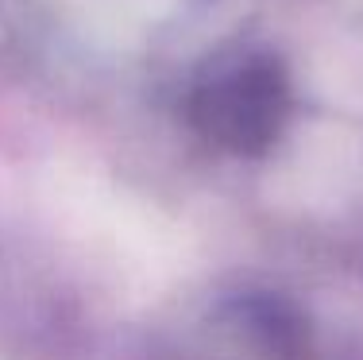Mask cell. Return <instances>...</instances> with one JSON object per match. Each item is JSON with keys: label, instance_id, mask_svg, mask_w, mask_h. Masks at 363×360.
<instances>
[{"label": "cell", "instance_id": "6da1fadb", "mask_svg": "<svg viewBox=\"0 0 363 360\" xmlns=\"http://www.w3.org/2000/svg\"><path fill=\"white\" fill-rule=\"evenodd\" d=\"M205 360H306V325L286 302L240 298L213 314L201 341Z\"/></svg>", "mask_w": 363, "mask_h": 360}, {"label": "cell", "instance_id": "7a4b0ae2", "mask_svg": "<svg viewBox=\"0 0 363 360\" xmlns=\"http://www.w3.org/2000/svg\"><path fill=\"white\" fill-rule=\"evenodd\" d=\"M279 120V89L267 74H244L232 89L213 93L209 101V128L224 143L252 148L274 132Z\"/></svg>", "mask_w": 363, "mask_h": 360}]
</instances>
